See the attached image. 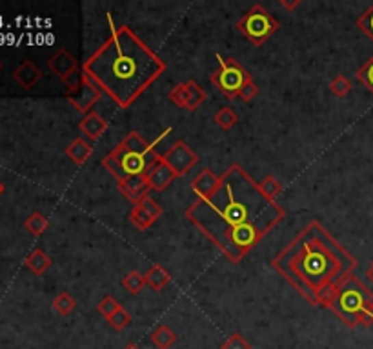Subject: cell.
Masks as SVG:
<instances>
[{
    "mask_svg": "<svg viewBox=\"0 0 373 349\" xmlns=\"http://www.w3.org/2000/svg\"><path fill=\"white\" fill-rule=\"evenodd\" d=\"M186 217L217 244L231 262H239L272 231L284 209L262 195L259 185L239 166H231L209 198H198Z\"/></svg>",
    "mask_w": 373,
    "mask_h": 349,
    "instance_id": "1",
    "label": "cell"
},
{
    "mask_svg": "<svg viewBox=\"0 0 373 349\" xmlns=\"http://www.w3.org/2000/svg\"><path fill=\"white\" fill-rule=\"evenodd\" d=\"M357 266L355 259L317 222L309 224L286 251L273 260L286 281L317 306V296L326 287H339Z\"/></svg>",
    "mask_w": 373,
    "mask_h": 349,
    "instance_id": "2",
    "label": "cell"
},
{
    "mask_svg": "<svg viewBox=\"0 0 373 349\" xmlns=\"http://www.w3.org/2000/svg\"><path fill=\"white\" fill-rule=\"evenodd\" d=\"M84 71L120 106H128L164 71V64L128 27H120L84 64Z\"/></svg>",
    "mask_w": 373,
    "mask_h": 349,
    "instance_id": "3",
    "label": "cell"
},
{
    "mask_svg": "<svg viewBox=\"0 0 373 349\" xmlns=\"http://www.w3.org/2000/svg\"><path fill=\"white\" fill-rule=\"evenodd\" d=\"M170 133L166 129L157 140L153 142H146L144 138L140 137L139 133L131 131L128 137L124 138L123 142L118 144L117 149H113L112 153L104 159V166L112 171L118 180L128 179L133 174L148 173L162 157L155 153V146L162 140Z\"/></svg>",
    "mask_w": 373,
    "mask_h": 349,
    "instance_id": "4",
    "label": "cell"
},
{
    "mask_svg": "<svg viewBox=\"0 0 373 349\" xmlns=\"http://www.w3.org/2000/svg\"><path fill=\"white\" fill-rule=\"evenodd\" d=\"M330 309L350 328L373 326V293L355 275H350L339 286Z\"/></svg>",
    "mask_w": 373,
    "mask_h": 349,
    "instance_id": "5",
    "label": "cell"
},
{
    "mask_svg": "<svg viewBox=\"0 0 373 349\" xmlns=\"http://www.w3.org/2000/svg\"><path fill=\"white\" fill-rule=\"evenodd\" d=\"M237 27H239V31L242 33L251 44L261 46V44H264L268 38L272 37L273 33L277 31L279 22L268 13L266 8H262V5L257 4L240 18Z\"/></svg>",
    "mask_w": 373,
    "mask_h": 349,
    "instance_id": "6",
    "label": "cell"
},
{
    "mask_svg": "<svg viewBox=\"0 0 373 349\" xmlns=\"http://www.w3.org/2000/svg\"><path fill=\"white\" fill-rule=\"evenodd\" d=\"M217 60H219V69L211 75V82L217 84V88L229 99L239 96L242 86L250 80L248 71L233 58H222L217 55Z\"/></svg>",
    "mask_w": 373,
    "mask_h": 349,
    "instance_id": "7",
    "label": "cell"
},
{
    "mask_svg": "<svg viewBox=\"0 0 373 349\" xmlns=\"http://www.w3.org/2000/svg\"><path fill=\"white\" fill-rule=\"evenodd\" d=\"M197 153L193 151L188 144H184L182 140L173 144V148L168 149L164 155H162V162L170 166V170L177 174V177H184L188 171L192 170L193 166L197 164Z\"/></svg>",
    "mask_w": 373,
    "mask_h": 349,
    "instance_id": "8",
    "label": "cell"
},
{
    "mask_svg": "<svg viewBox=\"0 0 373 349\" xmlns=\"http://www.w3.org/2000/svg\"><path fill=\"white\" fill-rule=\"evenodd\" d=\"M84 71V69H82ZM102 95L101 86L97 84L95 80L91 79L90 75L82 73V80H80L79 88L68 95V101L71 102V106H75L79 112H88L93 104H95Z\"/></svg>",
    "mask_w": 373,
    "mask_h": 349,
    "instance_id": "9",
    "label": "cell"
},
{
    "mask_svg": "<svg viewBox=\"0 0 373 349\" xmlns=\"http://www.w3.org/2000/svg\"><path fill=\"white\" fill-rule=\"evenodd\" d=\"M160 215H162V209H160L159 204L151 196L146 195L133 204L131 213H129V220H131L135 228L144 231L159 220Z\"/></svg>",
    "mask_w": 373,
    "mask_h": 349,
    "instance_id": "10",
    "label": "cell"
},
{
    "mask_svg": "<svg viewBox=\"0 0 373 349\" xmlns=\"http://www.w3.org/2000/svg\"><path fill=\"white\" fill-rule=\"evenodd\" d=\"M118 190H120V193H123L124 196H128L129 201L135 204V202L140 201V198L146 196V193H148L149 190L148 177H146V173H142L118 180Z\"/></svg>",
    "mask_w": 373,
    "mask_h": 349,
    "instance_id": "11",
    "label": "cell"
},
{
    "mask_svg": "<svg viewBox=\"0 0 373 349\" xmlns=\"http://www.w3.org/2000/svg\"><path fill=\"white\" fill-rule=\"evenodd\" d=\"M48 68L53 71L55 75H59L60 79H68L70 75L79 71V64L75 60L73 55L68 49H59L53 57L48 60Z\"/></svg>",
    "mask_w": 373,
    "mask_h": 349,
    "instance_id": "12",
    "label": "cell"
},
{
    "mask_svg": "<svg viewBox=\"0 0 373 349\" xmlns=\"http://www.w3.org/2000/svg\"><path fill=\"white\" fill-rule=\"evenodd\" d=\"M220 177L214 173L211 170H203L193 179L192 190L198 198H209L215 191L219 190Z\"/></svg>",
    "mask_w": 373,
    "mask_h": 349,
    "instance_id": "13",
    "label": "cell"
},
{
    "mask_svg": "<svg viewBox=\"0 0 373 349\" xmlns=\"http://www.w3.org/2000/svg\"><path fill=\"white\" fill-rule=\"evenodd\" d=\"M146 177H148L149 190L155 191H164L173 182V179H177V174L170 170V166L162 162V159L146 173Z\"/></svg>",
    "mask_w": 373,
    "mask_h": 349,
    "instance_id": "14",
    "label": "cell"
},
{
    "mask_svg": "<svg viewBox=\"0 0 373 349\" xmlns=\"http://www.w3.org/2000/svg\"><path fill=\"white\" fill-rule=\"evenodd\" d=\"M13 79L21 88L24 90H31L40 82L42 79V71L31 62V60H24L18 68L13 71Z\"/></svg>",
    "mask_w": 373,
    "mask_h": 349,
    "instance_id": "15",
    "label": "cell"
},
{
    "mask_svg": "<svg viewBox=\"0 0 373 349\" xmlns=\"http://www.w3.org/2000/svg\"><path fill=\"white\" fill-rule=\"evenodd\" d=\"M79 127L86 137L91 138V140H97V138L102 137V133L106 131L107 124L99 113H88V115L80 120Z\"/></svg>",
    "mask_w": 373,
    "mask_h": 349,
    "instance_id": "16",
    "label": "cell"
},
{
    "mask_svg": "<svg viewBox=\"0 0 373 349\" xmlns=\"http://www.w3.org/2000/svg\"><path fill=\"white\" fill-rule=\"evenodd\" d=\"M93 153V146H91L86 138H75L73 142L66 148V155L68 159H71L77 166L84 164L86 160L90 159Z\"/></svg>",
    "mask_w": 373,
    "mask_h": 349,
    "instance_id": "17",
    "label": "cell"
},
{
    "mask_svg": "<svg viewBox=\"0 0 373 349\" xmlns=\"http://www.w3.org/2000/svg\"><path fill=\"white\" fill-rule=\"evenodd\" d=\"M49 266H51V259L42 249H35L26 257V268L35 275H42L44 271L49 270Z\"/></svg>",
    "mask_w": 373,
    "mask_h": 349,
    "instance_id": "18",
    "label": "cell"
},
{
    "mask_svg": "<svg viewBox=\"0 0 373 349\" xmlns=\"http://www.w3.org/2000/svg\"><path fill=\"white\" fill-rule=\"evenodd\" d=\"M144 276H146V284L153 287L155 291L164 289L166 284L171 281V276H170V273H168V270L159 264L151 266Z\"/></svg>",
    "mask_w": 373,
    "mask_h": 349,
    "instance_id": "19",
    "label": "cell"
},
{
    "mask_svg": "<svg viewBox=\"0 0 373 349\" xmlns=\"http://www.w3.org/2000/svg\"><path fill=\"white\" fill-rule=\"evenodd\" d=\"M177 342V335L173 329H170L168 326H159L155 328V331L151 333V344L159 349H170L171 346Z\"/></svg>",
    "mask_w": 373,
    "mask_h": 349,
    "instance_id": "20",
    "label": "cell"
},
{
    "mask_svg": "<svg viewBox=\"0 0 373 349\" xmlns=\"http://www.w3.org/2000/svg\"><path fill=\"white\" fill-rule=\"evenodd\" d=\"M146 286V276L139 271H129L128 275L123 279V287L126 291H129L131 295H139L140 291L144 289Z\"/></svg>",
    "mask_w": 373,
    "mask_h": 349,
    "instance_id": "21",
    "label": "cell"
},
{
    "mask_svg": "<svg viewBox=\"0 0 373 349\" xmlns=\"http://www.w3.org/2000/svg\"><path fill=\"white\" fill-rule=\"evenodd\" d=\"M259 190H261V193L266 196L268 201L275 202V198H277V196L281 195V191H283V184H281L273 174H268L266 179L259 184Z\"/></svg>",
    "mask_w": 373,
    "mask_h": 349,
    "instance_id": "22",
    "label": "cell"
},
{
    "mask_svg": "<svg viewBox=\"0 0 373 349\" xmlns=\"http://www.w3.org/2000/svg\"><path fill=\"white\" fill-rule=\"evenodd\" d=\"M75 306H77V302H75L73 296H71L70 293H66V291H62V293H59V295L55 296L53 300L55 311L59 313V315H62V317H68V315L75 309Z\"/></svg>",
    "mask_w": 373,
    "mask_h": 349,
    "instance_id": "23",
    "label": "cell"
},
{
    "mask_svg": "<svg viewBox=\"0 0 373 349\" xmlns=\"http://www.w3.org/2000/svg\"><path fill=\"white\" fill-rule=\"evenodd\" d=\"M214 120L217 126L222 127L224 131H228V129H231L239 122V116H237V113L231 107H220L219 112L215 113Z\"/></svg>",
    "mask_w": 373,
    "mask_h": 349,
    "instance_id": "24",
    "label": "cell"
},
{
    "mask_svg": "<svg viewBox=\"0 0 373 349\" xmlns=\"http://www.w3.org/2000/svg\"><path fill=\"white\" fill-rule=\"evenodd\" d=\"M24 226H26V229L31 233V235L38 237V235H42V233L48 229L49 222H48V218L44 217L42 213L35 211V213H31V215H29V218H27Z\"/></svg>",
    "mask_w": 373,
    "mask_h": 349,
    "instance_id": "25",
    "label": "cell"
},
{
    "mask_svg": "<svg viewBox=\"0 0 373 349\" xmlns=\"http://www.w3.org/2000/svg\"><path fill=\"white\" fill-rule=\"evenodd\" d=\"M170 101L177 107H186L188 109V104H190V86H188V82L179 84L170 91Z\"/></svg>",
    "mask_w": 373,
    "mask_h": 349,
    "instance_id": "26",
    "label": "cell"
},
{
    "mask_svg": "<svg viewBox=\"0 0 373 349\" xmlns=\"http://www.w3.org/2000/svg\"><path fill=\"white\" fill-rule=\"evenodd\" d=\"M330 90L331 93L339 96V99H344V96L352 91V82H350L344 75H337L335 79L330 82Z\"/></svg>",
    "mask_w": 373,
    "mask_h": 349,
    "instance_id": "27",
    "label": "cell"
},
{
    "mask_svg": "<svg viewBox=\"0 0 373 349\" xmlns=\"http://www.w3.org/2000/svg\"><path fill=\"white\" fill-rule=\"evenodd\" d=\"M190 86V104H188V109H197L204 101H206V91L203 88H198V84L195 80H190L188 82Z\"/></svg>",
    "mask_w": 373,
    "mask_h": 349,
    "instance_id": "28",
    "label": "cell"
},
{
    "mask_svg": "<svg viewBox=\"0 0 373 349\" xmlns=\"http://www.w3.org/2000/svg\"><path fill=\"white\" fill-rule=\"evenodd\" d=\"M107 322H110V326H112L115 331H123L124 328H128L129 324H131V315H129L124 307H120V309H118V311L115 313L110 320H107Z\"/></svg>",
    "mask_w": 373,
    "mask_h": 349,
    "instance_id": "29",
    "label": "cell"
},
{
    "mask_svg": "<svg viewBox=\"0 0 373 349\" xmlns=\"http://www.w3.org/2000/svg\"><path fill=\"white\" fill-rule=\"evenodd\" d=\"M97 309H99V313H101L102 317H106L107 320H110V318H112L118 309H120V306H118V302L115 300L113 296H104V298L99 302Z\"/></svg>",
    "mask_w": 373,
    "mask_h": 349,
    "instance_id": "30",
    "label": "cell"
},
{
    "mask_svg": "<svg viewBox=\"0 0 373 349\" xmlns=\"http://www.w3.org/2000/svg\"><path fill=\"white\" fill-rule=\"evenodd\" d=\"M357 79L359 82H363V84L368 88V91H372L373 93V57L370 58L368 62L364 64L363 68L359 69Z\"/></svg>",
    "mask_w": 373,
    "mask_h": 349,
    "instance_id": "31",
    "label": "cell"
},
{
    "mask_svg": "<svg viewBox=\"0 0 373 349\" xmlns=\"http://www.w3.org/2000/svg\"><path fill=\"white\" fill-rule=\"evenodd\" d=\"M357 26L361 27V29H363V31L373 40V4L370 5L368 10L364 11L363 15L359 16Z\"/></svg>",
    "mask_w": 373,
    "mask_h": 349,
    "instance_id": "32",
    "label": "cell"
},
{
    "mask_svg": "<svg viewBox=\"0 0 373 349\" xmlns=\"http://www.w3.org/2000/svg\"><path fill=\"white\" fill-rule=\"evenodd\" d=\"M220 349H251V344L240 333H233L229 339H226Z\"/></svg>",
    "mask_w": 373,
    "mask_h": 349,
    "instance_id": "33",
    "label": "cell"
},
{
    "mask_svg": "<svg viewBox=\"0 0 373 349\" xmlns=\"http://www.w3.org/2000/svg\"><path fill=\"white\" fill-rule=\"evenodd\" d=\"M257 93H259V88H257L255 82L250 79L244 86H242V90L239 91V96L242 99V101L250 102V101H253V99H255Z\"/></svg>",
    "mask_w": 373,
    "mask_h": 349,
    "instance_id": "34",
    "label": "cell"
},
{
    "mask_svg": "<svg viewBox=\"0 0 373 349\" xmlns=\"http://www.w3.org/2000/svg\"><path fill=\"white\" fill-rule=\"evenodd\" d=\"M283 5L286 8V10H294V8H297L298 2H294V4H288V2H283Z\"/></svg>",
    "mask_w": 373,
    "mask_h": 349,
    "instance_id": "35",
    "label": "cell"
},
{
    "mask_svg": "<svg viewBox=\"0 0 373 349\" xmlns=\"http://www.w3.org/2000/svg\"><path fill=\"white\" fill-rule=\"evenodd\" d=\"M366 276H368L370 282H373V268H370V270L366 271Z\"/></svg>",
    "mask_w": 373,
    "mask_h": 349,
    "instance_id": "36",
    "label": "cell"
},
{
    "mask_svg": "<svg viewBox=\"0 0 373 349\" xmlns=\"http://www.w3.org/2000/svg\"><path fill=\"white\" fill-rule=\"evenodd\" d=\"M124 349H140V348H139V346H137V344H128Z\"/></svg>",
    "mask_w": 373,
    "mask_h": 349,
    "instance_id": "37",
    "label": "cell"
},
{
    "mask_svg": "<svg viewBox=\"0 0 373 349\" xmlns=\"http://www.w3.org/2000/svg\"><path fill=\"white\" fill-rule=\"evenodd\" d=\"M4 193V185H2V182H0V195Z\"/></svg>",
    "mask_w": 373,
    "mask_h": 349,
    "instance_id": "38",
    "label": "cell"
},
{
    "mask_svg": "<svg viewBox=\"0 0 373 349\" xmlns=\"http://www.w3.org/2000/svg\"><path fill=\"white\" fill-rule=\"evenodd\" d=\"M0 68H2V62H0Z\"/></svg>",
    "mask_w": 373,
    "mask_h": 349,
    "instance_id": "39",
    "label": "cell"
},
{
    "mask_svg": "<svg viewBox=\"0 0 373 349\" xmlns=\"http://www.w3.org/2000/svg\"><path fill=\"white\" fill-rule=\"evenodd\" d=\"M372 268H373V262H372Z\"/></svg>",
    "mask_w": 373,
    "mask_h": 349,
    "instance_id": "40",
    "label": "cell"
}]
</instances>
